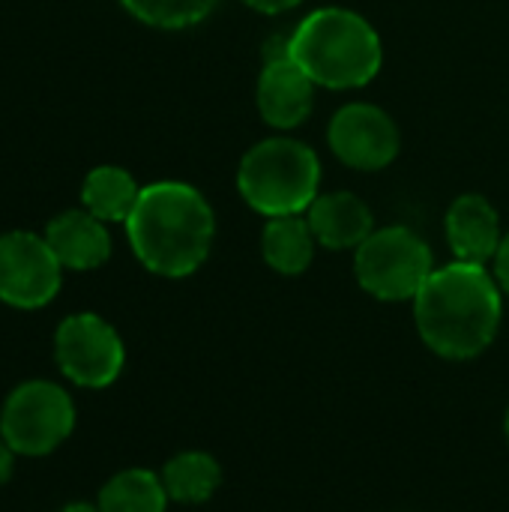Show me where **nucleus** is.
Masks as SVG:
<instances>
[{
	"label": "nucleus",
	"instance_id": "14",
	"mask_svg": "<svg viewBox=\"0 0 509 512\" xmlns=\"http://www.w3.org/2000/svg\"><path fill=\"white\" fill-rule=\"evenodd\" d=\"M315 243L318 240L312 234V225L303 216H273L261 234L264 261L282 276H297L309 270L315 258Z\"/></svg>",
	"mask_w": 509,
	"mask_h": 512
},
{
	"label": "nucleus",
	"instance_id": "11",
	"mask_svg": "<svg viewBox=\"0 0 509 512\" xmlns=\"http://www.w3.org/2000/svg\"><path fill=\"white\" fill-rule=\"evenodd\" d=\"M447 243L456 255V261L468 264H486L495 261L498 246L504 240L498 210L483 195H462L447 210Z\"/></svg>",
	"mask_w": 509,
	"mask_h": 512
},
{
	"label": "nucleus",
	"instance_id": "2",
	"mask_svg": "<svg viewBox=\"0 0 509 512\" xmlns=\"http://www.w3.org/2000/svg\"><path fill=\"white\" fill-rule=\"evenodd\" d=\"M126 234L135 258L150 273L183 279L207 261L216 237V216L195 186L162 180L141 189L138 204L126 219Z\"/></svg>",
	"mask_w": 509,
	"mask_h": 512
},
{
	"label": "nucleus",
	"instance_id": "15",
	"mask_svg": "<svg viewBox=\"0 0 509 512\" xmlns=\"http://www.w3.org/2000/svg\"><path fill=\"white\" fill-rule=\"evenodd\" d=\"M138 195H141V186L120 165L93 168L81 189L84 210H90L102 222H126L138 204Z\"/></svg>",
	"mask_w": 509,
	"mask_h": 512
},
{
	"label": "nucleus",
	"instance_id": "19",
	"mask_svg": "<svg viewBox=\"0 0 509 512\" xmlns=\"http://www.w3.org/2000/svg\"><path fill=\"white\" fill-rule=\"evenodd\" d=\"M495 279H498L501 291L509 294V234L501 240L498 255H495Z\"/></svg>",
	"mask_w": 509,
	"mask_h": 512
},
{
	"label": "nucleus",
	"instance_id": "20",
	"mask_svg": "<svg viewBox=\"0 0 509 512\" xmlns=\"http://www.w3.org/2000/svg\"><path fill=\"white\" fill-rule=\"evenodd\" d=\"M246 6L258 9V12H267V15H279V12H288L294 9L300 0H243Z\"/></svg>",
	"mask_w": 509,
	"mask_h": 512
},
{
	"label": "nucleus",
	"instance_id": "1",
	"mask_svg": "<svg viewBox=\"0 0 509 512\" xmlns=\"http://www.w3.org/2000/svg\"><path fill=\"white\" fill-rule=\"evenodd\" d=\"M423 342L447 360L483 354L501 327V285L483 264L453 261L435 270L414 297Z\"/></svg>",
	"mask_w": 509,
	"mask_h": 512
},
{
	"label": "nucleus",
	"instance_id": "10",
	"mask_svg": "<svg viewBox=\"0 0 509 512\" xmlns=\"http://www.w3.org/2000/svg\"><path fill=\"white\" fill-rule=\"evenodd\" d=\"M255 102L264 123L276 129H297L309 120L315 108V81L288 57L285 45L267 57L258 75Z\"/></svg>",
	"mask_w": 509,
	"mask_h": 512
},
{
	"label": "nucleus",
	"instance_id": "5",
	"mask_svg": "<svg viewBox=\"0 0 509 512\" xmlns=\"http://www.w3.org/2000/svg\"><path fill=\"white\" fill-rule=\"evenodd\" d=\"M354 273L366 294L399 303L414 300L426 279L435 273L432 249L420 234L402 225L372 231L354 255Z\"/></svg>",
	"mask_w": 509,
	"mask_h": 512
},
{
	"label": "nucleus",
	"instance_id": "23",
	"mask_svg": "<svg viewBox=\"0 0 509 512\" xmlns=\"http://www.w3.org/2000/svg\"><path fill=\"white\" fill-rule=\"evenodd\" d=\"M507 438H509V411H507Z\"/></svg>",
	"mask_w": 509,
	"mask_h": 512
},
{
	"label": "nucleus",
	"instance_id": "7",
	"mask_svg": "<svg viewBox=\"0 0 509 512\" xmlns=\"http://www.w3.org/2000/svg\"><path fill=\"white\" fill-rule=\"evenodd\" d=\"M54 360L57 369L72 384L87 390H102L120 378L126 363V348L117 330L105 318L93 312H78L57 327Z\"/></svg>",
	"mask_w": 509,
	"mask_h": 512
},
{
	"label": "nucleus",
	"instance_id": "9",
	"mask_svg": "<svg viewBox=\"0 0 509 512\" xmlns=\"http://www.w3.org/2000/svg\"><path fill=\"white\" fill-rule=\"evenodd\" d=\"M330 150L339 162L357 171H381L399 156V129L393 117L369 102H351L339 108L327 129Z\"/></svg>",
	"mask_w": 509,
	"mask_h": 512
},
{
	"label": "nucleus",
	"instance_id": "12",
	"mask_svg": "<svg viewBox=\"0 0 509 512\" xmlns=\"http://www.w3.org/2000/svg\"><path fill=\"white\" fill-rule=\"evenodd\" d=\"M45 240L63 270H96L111 258V234L90 210H66L45 228Z\"/></svg>",
	"mask_w": 509,
	"mask_h": 512
},
{
	"label": "nucleus",
	"instance_id": "16",
	"mask_svg": "<svg viewBox=\"0 0 509 512\" xmlns=\"http://www.w3.org/2000/svg\"><path fill=\"white\" fill-rule=\"evenodd\" d=\"M168 501L171 498L162 486V477L144 468H129L102 486L96 507L99 512H165Z\"/></svg>",
	"mask_w": 509,
	"mask_h": 512
},
{
	"label": "nucleus",
	"instance_id": "3",
	"mask_svg": "<svg viewBox=\"0 0 509 512\" xmlns=\"http://www.w3.org/2000/svg\"><path fill=\"white\" fill-rule=\"evenodd\" d=\"M288 57L321 87L357 90L366 87L384 60L375 27L351 9H315L285 42Z\"/></svg>",
	"mask_w": 509,
	"mask_h": 512
},
{
	"label": "nucleus",
	"instance_id": "17",
	"mask_svg": "<svg viewBox=\"0 0 509 512\" xmlns=\"http://www.w3.org/2000/svg\"><path fill=\"white\" fill-rule=\"evenodd\" d=\"M222 483V468L207 453H180L162 468V486L177 504H201Z\"/></svg>",
	"mask_w": 509,
	"mask_h": 512
},
{
	"label": "nucleus",
	"instance_id": "13",
	"mask_svg": "<svg viewBox=\"0 0 509 512\" xmlns=\"http://www.w3.org/2000/svg\"><path fill=\"white\" fill-rule=\"evenodd\" d=\"M312 234L327 249H357L372 231V210L354 192H327L306 210Z\"/></svg>",
	"mask_w": 509,
	"mask_h": 512
},
{
	"label": "nucleus",
	"instance_id": "4",
	"mask_svg": "<svg viewBox=\"0 0 509 512\" xmlns=\"http://www.w3.org/2000/svg\"><path fill=\"white\" fill-rule=\"evenodd\" d=\"M321 186L315 150L294 138L258 141L237 168L243 201L261 216H300L312 207Z\"/></svg>",
	"mask_w": 509,
	"mask_h": 512
},
{
	"label": "nucleus",
	"instance_id": "8",
	"mask_svg": "<svg viewBox=\"0 0 509 512\" xmlns=\"http://www.w3.org/2000/svg\"><path fill=\"white\" fill-rule=\"evenodd\" d=\"M63 282V264L33 231L0 234V300L15 309L48 306Z\"/></svg>",
	"mask_w": 509,
	"mask_h": 512
},
{
	"label": "nucleus",
	"instance_id": "6",
	"mask_svg": "<svg viewBox=\"0 0 509 512\" xmlns=\"http://www.w3.org/2000/svg\"><path fill=\"white\" fill-rule=\"evenodd\" d=\"M75 429V405L60 384L24 381L0 411V435L15 456H48Z\"/></svg>",
	"mask_w": 509,
	"mask_h": 512
},
{
	"label": "nucleus",
	"instance_id": "18",
	"mask_svg": "<svg viewBox=\"0 0 509 512\" xmlns=\"http://www.w3.org/2000/svg\"><path fill=\"white\" fill-rule=\"evenodd\" d=\"M138 21L162 30H183L201 24L219 0H120Z\"/></svg>",
	"mask_w": 509,
	"mask_h": 512
},
{
	"label": "nucleus",
	"instance_id": "21",
	"mask_svg": "<svg viewBox=\"0 0 509 512\" xmlns=\"http://www.w3.org/2000/svg\"><path fill=\"white\" fill-rule=\"evenodd\" d=\"M12 471H15V450H12V447L3 441V435H0V486L9 483Z\"/></svg>",
	"mask_w": 509,
	"mask_h": 512
},
{
	"label": "nucleus",
	"instance_id": "22",
	"mask_svg": "<svg viewBox=\"0 0 509 512\" xmlns=\"http://www.w3.org/2000/svg\"><path fill=\"white\" fill-rule=\"evenodd\" d=\"M60 512H99V507H93V504H69Z\"/></svg>",
	"mask_w": 509,
	"mask_h": 512
}]
</instances>
